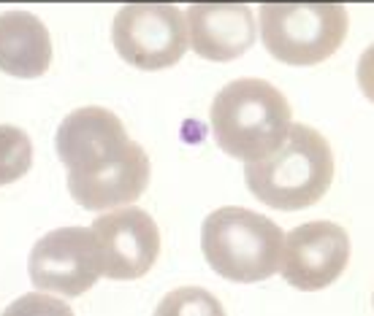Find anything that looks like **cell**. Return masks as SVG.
<instances>
[{
	"label": "cell",
	"mask_w": 374,
	"mask_h": 316,
	"mask_svg": "<svg viewBox=\"0 0 374 316\" xmlns=\"http://www.w3.org/2000/svg\"><path fill=\"white\" fill-rule=\"evenodd\" d=\"M209 124L215 144L247 165L269 157L285 141L293 111L266 78H236L215 95Z\"/></svg>",
	"instance_id": "cell-1"
},
{
	"label": "cell",
	"mask_w": 374,
	"mask_h": 316,
	"mask_svg": "<svg viewBox=\"0 0 374 316\" xmlns=\"http://www.w3.org/2000/svg\"><path fill=\"white\" fill-rule=\"evenodd\" d=\"M244 178L249 192L269 208H309L334 181L331 144L315 127L290 124L285 141L269 157L244 165Z\"/></svg>",
	"instance_id": "cell-2"
},
{
	"label": "cell",
	"mask_w": 374,
	"mask_h": 316,
	"mask_svg": "<svg viewBox=\"0 0 374 316\" xmlns=\"http://www.w3.org/2000/svg\"><path fill=\"white\" fill-rule=\"evenodd\" d=\"M285 233L249 208L225 206L203 219L201 249L209 267L228 281H266L279 270Z\"/></svg>",
	"instance_id": "cell-3"
},
{
	"label": "cell",
	"mask_w": 374,
	"mask_h": 316,
	"mask_svg": "<svg viewBox=\"0 0 374 316\" xmlns=\"http://www.w3.org/2000/svg\"><path fill=\"white\" fill-rule=\"evenodd\" d=\"M269 54L288 65H318L342 47L350 14L331 0H266L258 11Z\"/></svg>",
	"instance_id": "cell-4"
},
{
	"label": "cell",
	"mask_w": 374,
	"mask_h": 316,
	"mask_svg": "<svg viewBox=\"0 0 374 316\" xmlns=\"http://www.w3.org/2000/svg\"><path fill=\"white\" fill-rule=\"evenodd\" d=\"M111 44L127 65L141 71H163L176 65L190 47L185 14L174 3L139 0L114 14Z\"/></svg>",
	"instance_id": "cell-5"
},
{
	"label": "cell",
	"mask_w": 374,
	"mask_h": 316,
	"mask_svg": "<svg viewBox=\"0 0 374 316\" xmlns=\"http://www.w3.org/2000/svg\"><path fill=\"white\" fill-rule=\"evenodd\" d=\"M30 281L38 292L79 297L100 276V249L90 227H60L38 238L30 251Z\"/></svg>",
	"instance_id": "cell-6"
},
{
	"label": "cell",
	"mask_w": 374,
	"mask_h": 316,
	"mask_svg": "<svg viewBox=\"0 0 374 316\" xmlns=\"http://www.w3.org/2000/svg\"><path fill=\"white\" fill-rule=\"evenodd\" d=\"M350 263V235L334 222H306L285 235L279 276L301 292L334 284Z\"/></svg>",
	"instance_id": "cell-7"
},
{
	"label": "cell",
	"mask_w": 374,
	"mask_h": 316,
	"mask_svg": "<svg viewBox=\"0 0 374 316\" xmlns=\"http://www.w3.org/2000/svg\"><path fill=\"white\" fill-rule=\"evenodd\" d=\"M93 235L100 249L103 276L114 281H133L150 273L160 254V230L141 208H111L93 222Z\"/></svg>",
	"instance_id": "cell-8"
},
{
	"label": "cell",
	"mask_w": 374,
	"mask_h": 316,
	"mask_svg": "<svg viewBox=\"0 0 374 316\" xmlns=\"http://www.w3.org/2000/svg\"><path fill=\"white\" fill-rule=\"evenodd\" d=\"M187 41L193 51L212 60H236L255 44V14L242 0H198L185 11Z\"/></svg>",
	"instance_id": "cell-9"
},
{
	"label": "cell",
	"mask_w": 374,
	"mask_h": 316,
	"mask_svg": "<svg viewBox=\"0 0 374 316\" xmlns=\"http://www.w3.org/2000/svg\"><path fill=\"white\" fill-rule=\"evenodd\" d=\"M150 184V157L141 144L130 141L123 151L93 170L68 176V192L81 208L111 211L139 200Z\"/></svg>",
	"instance_id": "cell-10"
},
{
	"label": "cell",
	"mask_w": 374,
	"mask_h": 316,
	"mask_svg": "<svg viewBox=\"0 0 374 316\" xmlns=\"http://www.w3.org/2000/svg\"><path fill=\"white\" fill-rule=\"evenodd\" d=\"M130 144L120 117L100 106H84L60 122L54 146L68 176L93 170Z\"/></svg>",
	"instance_id": "cell-11"
},
{
	"label": "cell",
	"mask_w": 374,
	"mask_h": 316,
	"mask_svg": "<svg viewBox=\"0 0 374 316\" xmlns=\"http://www.w3.org/2000/svg\"><path fill=\"white\" fill-rule=\"evenodd\" d=\"M52 65L47 24L27 11L0 14V71L14 78H38Z\"/></svg>",
	"instance_id": "cell-12"
},
{
	"label": "cell",
	"mask_w": 374,
	"mask_h": 316,
	"mask_svg": "<svg viewBox=\"0 0 374 316\" xmlns=\"http://www.w3.org/2000/svg\"><path fill=\"white\" fill-rule=\"evenodd\" d=\"M33 165V141L25 130L0 124V187L22 178Z\"/></svg>",
	"instance_id": "cell-13"
},
{
	"label": "cell",
	"mask_w": 374,
	"mask_h": 316,
	"mask_svg": "<svg viewBox=\"0 0 374 316\" xmlns=\"http://www.w3.org/2000/svg\"><path fill=\"white\" fill-rule=\"evenodd\" d=\"M152 316H225V308L203 287H179L157 303Z\"/></svg>",
	"instance_id": "cell-14"
},
{
	"label": "cell",
	"mask_w": 374,
	"mask_h": 316,
	"mask_svg": "<svg viewBox=\"0 0 374 316\" xmlns=\"http://www.w3.org/2000/svg\"><path fill=\"white\" fill-rule=\"evenodd\" d=\"M0 316H74L71 306L47 292H33L17 297Z\"/></svg>",
	"instance_id": "cell-15"
},
{
	"label": "cell",
	"mask_w": 374,
	"mask_h": 316,
	"mask_svg": "<svg viewBox=\"0 0 374 316\" xmlns=\"http://www.w3.org/2000/svg\"><path fill=\"white\" fill-rule=\"evenodd\" d=\"M358 87H361V92L369 97L374 103V44L364 49V54H361V60H358Z\"/></svg>",
	"instance_id": "cell-16"
},
{
	"label": "cell",
	"mask_w": 374,
	"mask_h": 316,
	"mask_svg": "<svg viewBox=\"0 0 374 316\" xmlns=\"http://www.w3.org/2000/svg\"><path fill=\"white\" fill-rule=\"evenodd\" d=\"M372 306H374V294H372Z\"/></svg>",
	"instance_id": "cell-17"
}]
</instances>
